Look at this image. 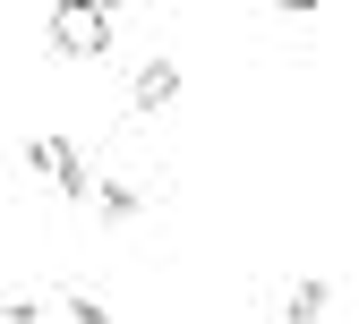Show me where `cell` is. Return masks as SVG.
<instances>
[{
	"instance_id": "1",
	"label": "cell",
	"mask_w": 359,
	"mask_h": 324,
	"mask_svg": "<svg viewBox=\"0 0 359 324\" xmlns=\"http://www.w3.org/2000/svg\"><path fill=\"white\" fill-rule=\"evenodd\" d=\"M43 34H52V52L95 60V52H111V9H95V0H60V9H43Z\"/></svg>"
},
{
	"instance_id": "2",
	"label": "cell",
	"mask_w": 359,
	"mask_h": 324,
	"mask_svg": "<svg viewBox=\"0 0 359 324\" xmlns=\"http://www.w3.org/2000/svg\"><path fill=\"white\" fill-rule=\"evenodd\" d=\"M26 162L52 179L60 197H95V171H86V154L69 146V136H26Z\"/></svg>"
},
{
	"instance_id": "3",
	"label": "cell",
	"mask_w": 359,
	"mask_h": 324,
	"mask_svg": "<svg viewBox=\"0 0 359 324\" xmlns=\"http://www.w3.org/2000/svg\"><path fill=\"white\" fill-rule=\"evenodd\" d=\"M171 94H180V60H146V69H137V94H128V111L154 120V111H171Z\"/></svg>"
},
{
	"instance_id": "4",
	"label": "cell",
	"mask_w": 359,
	"mask_h": 324,
	"mask_svg": "<svg viewBox=\"0 0 359 324\" xmlns=\"http://www.w3.org/2000/svg\"><path fill=\"white\" fill-rule=\"evenodd\" d=\"M325 299H334V282H325V273H299V282H291V299H283V324H317V316H325Z\"/></svg>"
},
{
	"instance_id": "5",
	"label": "cell",
	"mask_w": 359,
	"mask_h": 324,
	"mask_svg": "<svg viewBox=\"0 0 359 324\" xmlns=\"http://www.w3.org/2000/svg\"><path fill=\"white\" fill-rule=\"evenodd\" d=\"M95 205L111 222H128V213H137V188H128V179H95Z\"/></svg>"
},
{
	"instance_id": "6",
	"label": "cell",
	"mask_w": 359,
	"mask_h": 324,
	"mask_svg": "<svg viewBox=\"0 0 359 324\" xmlns=\"http://www.w3.org/2000/svg\"><path fill=\"white\" fill-rule=\"evenodd\" d=\"M60 307H69V324H111V307H103V299H95V290H69V299H60Z\"/></svg>"
}]
</instances>
